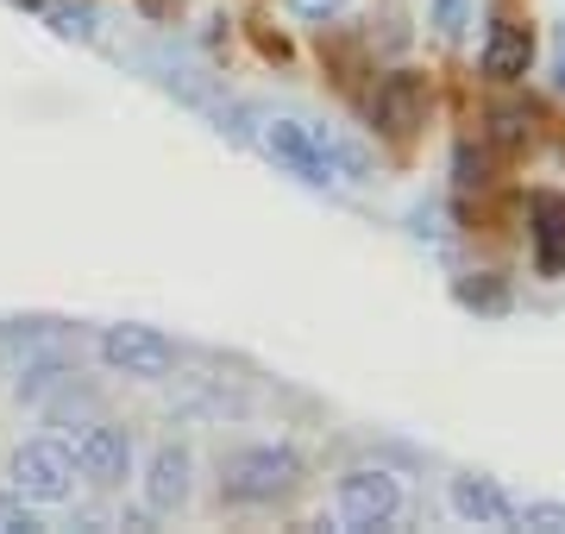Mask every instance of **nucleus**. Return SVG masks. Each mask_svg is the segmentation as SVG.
<instances>
[{"instance_id":"obj_8","label":"nucleus","mask_w":565,"mask_h":534,"mask_svg":"<svg viewBox=\"0 0 565 534\" xmlns=\"http://www.w3.org/2000/svg\"><path fill=\"white\" fill-rule=\"evenodd\" d=\"M527 233H534V270L559 277L565 270V195H534L527 202Z\"/></svg>"},{"instance_id":"obj_19","label":"nucleus","mask_w":565,"mask_h":534,"mask_svg":"<svg viewBox=\"0 0 565 534\" xmlns=\"http://www.w3.org/2000/svg\"><path fill=\"white\" fill-rule=\"evenodd\" d=\"M289 7H296L302 20H321V13H333V0H289Z\"/></svg>"},{"instance_id":"obj_4","label":"nucleus","mask_w":565,"mask_h":534,"mask_svg":"<svg viewBox=\"0 0 565 534\" xmlns=\"http://www.w3.org/2000/svg\"><path fill=\"white\" fill-rule=\"evenodd\" d=\"M7 472H13V491H20L25 503H63V496L76 491V459H70V447H57V440H25Z\"/></svg>"},{"instance_id":"obj_9","label":"nucleus","mask_w":565,"mask_h":534,"mask_svg":"<svg viewBox=\"0 0 565 534\" xmlns=\"http://www.w3.org/2000/svg\"><path fill=\"white\" fill-rule=\"evenodd\" d=\"M527 63H534V32L515 20H497L484 39V76L490 83H522Z\"/></svg>"},{"instance_id":"obj_15","label":"nucleus","mask_w":565,"mask_h":534,"mask_svg":"<svg viewBox=\"0 0 565 534\" xmlns=\"http://www.w3.org/2000/svg\"><path fill=\"white\" fill-rule=\"evenodd\" d=\"M32 528H39V515H32V503H25L20 491H13V496L0 491V534H32Z\"/></svg>"},{"instance_id":"obj_14","label":"nucleus","mask_w":565,"mask_h":534,"mask_svg":"<svg viewBox=\"0 0 565 534\" xmlns=\"http://www.w3.org/2000/svg\"><path fill=\"white\" fill-rule=\"evenodd\" d=\"M44 13L57 25V39H95V7L88 0H51Z\"/></svg>"},{"instance_id":"obj_13","label":"nucleus","mask_w":565,"mask_h":534,"mask_svg":"<svg viewBox=\"0 0 565 534\" xmlns=\"http://www.w3.org/2000/svg\"><path fill=\"white\" fill-rule=\"evenodd\" d=\"M452 296H459L465 309H478V314H503L509 309V289H503V277H459V289H452Z\"/></svg>"},{"instance_id":"obj_16","label":"nucleus","mask_w":565,"mask_h":534,"mask_svg":"<svg viewBox=\"0 0 565 534\" xmlns=\"http://www.w3.org/2000/svg\"><path fill=\"white\" fill-rule=\"evenodd\" d=\"M515 522L541 534H565V503H527V510H515Z\"/></svg>"},{"instance_id":"obj_18","label":"nucleus","mask_w":565,"mask_h":534,"mask_svg":"<svg viewBox=\"0 0 565 534\" xmlns=\"http://www.w3.org/2000/svg\"><path fill=\"white\" fill-rule=\"evenodd\" d=\"M497 139H503V145H522V139H527V114H515V107H509V114H497Z\"/></svg>"},{"instance_id":"obj_6","label":"nucleus","mask_w":565,"mask_h":534,"mask_svg":"<svg viewBox=\"0 0 565 534\" xmlns=\"http://www.w3.org/2000/svg\"><path fill=\"white\" fill-rule=\"evenodd\" d=\"M422 120H427V83L422 76H415V70L384 76L377 95H371V126H377L390 145H408L415 132H422Z\"/></svg>"},{"instance_id":"obj_11","label":"nucleus","mask_w":565,"mask_h":534,"mask_svg":"<svg viewBox=\"0 0 565 534\" xmlns=\"http://www.w3.org/2000/svg\"><path fill=\"white\" fill-rule=\"evenodd\" d=\"M189 472H195L189 447H158L151 452V478H145L151 510H182V503H189Z\"/></svg>"},{"instance_id":"obj_10","label":"nucleus","mask_w":565,"mask_h":534,"mask_svg":"<svg viewBox=\"0 0 565 534\" xmlns=\"http://www.w3.org/2000/svg\"><path fill=\"white\" fill-rule=\"evenodd\" d=\"M452 515L484 522V528H509L515 522V503L503 496L497 478H452Z\"/></svg>"},{"instance_id":"obj_17","label":"nucleus","mask_w":565,"mask_h":534,"mask_svg":"<svg viewBox=\"0 0 565 534\" xmlns=\"http://www.w3.org/2000/svg\"><path fill=\"white\" fill-rule=\"evenodd\" d=\"M434 25H440V39H459V25H465V0H434Z\"/></svg>"},{"instance_id":"obj_21","label":"nucleus","mask_w":565,"mask_h":534,"mask_svg":"<svg viewBox=\"0 0 565 534\" xmlns=\"http://www.w3.org/2000/svg\"><path fill=\"white\" fill-rule=\"evenodd\" d=\"M20 7H32V13H44V7H51V0H20Z\"/></svg>"},{"instance_id":"obj_12","label":"nucleus","mask_w":565,"mask_h":534,"mask_svg":"<svg viewBox=\"0 0 565 534\" xmlns=\"http://www.w3.org/2000/svg\"><path fill=\"white\" fill-rule=\"evenodd\" d=\"M51 340H57L51 321H13V328H0V359H39Z\"/></svg>"},{"instance_id":"obj_20","label":"nucleus","mask_w":565,"mask_h":534,"mask_svg":"<svg viewBox=\"0 0 565 534\" xmlns=\"http://www.w3.org/2000/svg\"><path fill=\"white\" fill-rule=\"evenodd\" d=\"M553 83L565 88V44H559V63H553Z\"/></svg>"},{"instance_id":"obj_7","label":"nucleus","mask_w":565,"mask_h":534,"mask_svg":"<svg viewBox=\"0 0 565 534\" xmlns=\"http://www.w3.org/2000/svg\"><path fill=\"white\" fill-rule=\"evenodd\" d=\"M70 459L88 484L107 491V484H126V472H132V440H126V428H82Z\"/></svg>"},{"instance_id":"obj_5","label":"nucleus","mask_w":565,"mask_h":534,"mask_svg":"<svg viewBox=\"0 0 565 534\" xmlns=\"http://www.w3.org/2000/svg\"><path fill=\"white\" fill-rule=\"evenodd\" d=\"M102 365L120 377H170L177 371V340H163L158 328H107L102 333Z\"/></svg>"},{"instance_id":"obj_3","label":"nucleus","mask_w":565,"mask_h":534,"mask_svg":"<svg viewBox=\"0 0 565 534\" xmlns=\"http://www.w3.org/2000/svg\"><path fill=\"white\" fill-rule=\"evenodd\" d=\"M340 522L352 534H371V528H390L396 522V510H403V484L390 472H377V466H359V472L340 478Z\"/></svg>"},{"instance_id":"obj_2","label":"nucleus","mask_w":565,"mask_h":534,"mask_svg":"<svg viewBox=\"0 0 565 534\" xmlns=\"http://www.w3.org/2000/svg\"><path fill=\"white\" fill-rule=\"evenodd\" d=\"M264 151H270V158H277V164L289 170V177H302V183H315V189H327V183H340V177H345L321 126H302V120H264Z\"/></svg>"},{"instance_id":"obj_1","label":"nucleus","mask_w":565,"mask_h":534,"mask_svg":"<svg viewBox=\"0 0 565 534\" xmlns=\"http://www.w3.org/2000/svg\"><path fill=\"white\" fill-rule=\"evenodd\" d=\"M296 478H302V459L289 447H245L221 466V491L233 503H277L296 491Z\"/></svg>"}]
</instances>
